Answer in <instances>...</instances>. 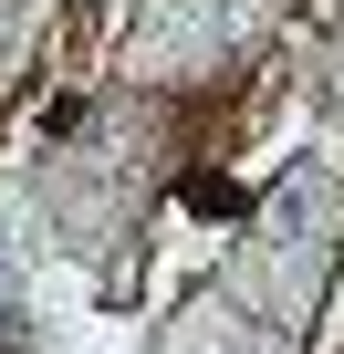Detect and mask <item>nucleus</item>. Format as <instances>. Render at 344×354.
Masks as SVG:
<instances>
[{"mask_svg":"<svg viewBox=\"0 0 344 354\" xmlns=\"http://www.w3.org/2000/svg\"><path fill=\"white\" fill-rule=\"evenodd\" d=\"M11 302H21V250L0 240V323H11Z\"/></svg>","mask_w":344,"mask_h":354,"instance_id":"1","label":"nucleus"}]
</instances>
